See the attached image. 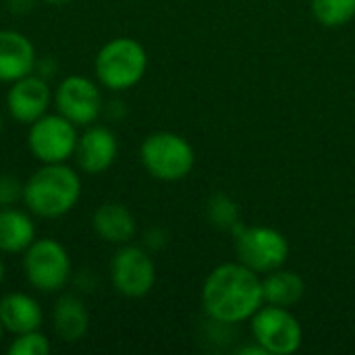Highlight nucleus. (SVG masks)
<instances>
[{"mask_svg":"<svg viewBox=\"0 0 355 355\" xmlns=\"http://www.w3.org/2000/svg\"><path fill=\"white\" fill-rule=\"evenodd\" d=\"M52 102L54 94L46 77L37 73H29L12 81L6 92V110L21 125H31L33 121L44 116Z\"/></svg>","mask_w":355,"mask_h":355,"instance_id":"nucleus-11","label":"nucleus"},{"mask_svg":"<svg viewBox=\"0 0 355 355\" xmlns=\"http://www.w3.org/2000/svg\"><path fill=\"white\" fill-rule=\"evenodd\" d=\"M4 277H6V268H4V262H2V258H0V285H2V281H4Z\"/></svg>","mask_w":355,"mask_h":355,"instance_id":"nucleus-23","label":"nucleus"},{"mask_svg":"<svg viewBox=\"0 0 355 355\" xmlns=\"http://www.w3.org/2000/svg\"><path fill=\"white\" fill-rule=\"evenodd\" d=\"M54 106L56 112L67 116L77 127H87L102 114V92L94 79L69 75L54 89Z\"/></svg>","mask_w":355,"mask_h":355,"instance_id":"nucleus-10","label":"nucleus"},{"mask_svg":"<svg viewBox=\"0 0 355 355\" xmlns=\"http://www.w3.org/2000/svg\"><path fill=\"white\" fill-rule=\"evenodd\" d=\"M110 281L125 297H144L156 283V266L152 256L139 245H121L110 262Z\"/></svg>","mask_w":355,"mask_h":355,"instance_id":"nucleus-9","label":"nucleus"},{"mask_svg":"<svg viewBox=\"0 0 355 355\" xmlns=\"http://www.w3.org/2000/svg\"><path fill=\"white\" fill-rule=\"evenodd\" d=\"M17 200H23V185L10 175H0V208L15 206Z\"/></svg>","mask_w":355,"mask_h":355,"instance_id":"nucleus-22","label":"nucleus"},{"mask_svg":"<svg viewBox=\"0 0 355 355\" xmlns=\"http://www.w3.org/2000/svg\"><path fill=\"white\" fill-rule=\"evenodd\" d=\"M4 333H6V331H4V327H2V320H0V341H2V337H4Z\"/></svg>","mask_w":355,"mask_h":355,"instance_id":"nucleus-25","label":"nucleus"},{"mask_svg":"<svg viewBox=\"0 0 355 355\" xmlns=\"http://www.w3.org/2000/svg\"><path fill=\"white\" fill-rule=\"evenodd\" d=\"M312 12L324 27H341L355 17V0H312Z\"/></svg>","mask_w":355,"mask_h":355,"instance_id":"nucleus-19","label":"nucleus"},{"mask_svg":"<svg viewBox=\"0 0 355 355\" xmlns=\"http://www.w3.org/2000/svg\"><path fill=\"white\" fill-rule=\"evenodd\" d=\"M94 71L106 89H131L148 71V52L133 37H114L98 50Z\"/></svg>","mask_w":355,"mask_h":355,"instance_id":"nucleus-3","label":"nucleus"},{"mask_svg":"<svg viewBox=\"0 0 355 355\" xmlns=\"http://www.w3.org/2000/svg\"><path fill=\"white\" fill-rule=\"evenodd\" d=\"M144 168L160 181L185 179L196 162L191 144L171 131H156L148 135L139 148Z\"/></svg>","mask_w":355,"mask_h":355,"instance_id":"nucleus-4","label":"nucleus"},{"mask_svg":"<svg viewBox=\"0 0 355 355\" xmlns=\"http://www.w3.org/2000/svg\"><path fill=\"white\" fill-rule=\"evenodd\" d=\"M116 154H119L116 135L104 125H87L85 131L79 135L75 160L83 173L102 175L114 164Z\"/></svg>","mask_w":355,"mask_h":355,"instance_id":"nucleus-12","label":"nucleus"},{"mask_svg":"<svg viewBox=\"0 0 355 355\" xmlns=\"http://www.w3.org/2000/svg\"><path fill=\"white\" fill-rule=\"evenodd\" d=\"M79 141L77 125L60 112H46L29 125L27 148L42 164L67 162L75 156Z\"/></svg>","mask_w":355,"mask_h":355,"instance_id":"nucleus-6","label":"nucleus"},{"mask_svg":"<svg viewBox=\"0 0 355 355\" xmlns=\"http://www.w3.org/2000/svg\"><path fill=\"white\" fill-rule=\"evenodd\" d=\"M44 2H48V4H64L69 0H44Z\"/></svg>","mask_w":355,"mask_h":355,"instance_id":"nucleus-24","label":"nucleus"},{"mask_svg":"<svg viewBox=\"0 0 355 355\" xmlns=\"http://www.w3.org/2000/svg\"><path fill=\"white\" fill-rule=\"evenodd\" d=\"M71 270L69 250L56 239H35L23 252V275L27 283L42 293L60 291L69 283Z\"/></svg>","mask_w":355,"mask_h":355,"instance_id":"nucleus-5","label":"nucleus"},{"mask_svg":"<svg viewBox=\"0 0 355 355\" xmlns=\"http://www.w3.org/2000/svg\"><path fill=\"white\" fill-rule=\"evenodd\" d=\"M252 333L256 343L270 355H291L302 347L304 331L300 320L281 306H262L252 316Z\"/></svg>","mask_w":355,"mask_h":355,"instance_id":"nucleus-8","label":"nucleus"},{"mask_svg":"<svg viewBox=\"0 0 355 355\" xmlns=\"http://www.w3.org/2000/svg\"><path fill=\"white\" fill-rule=\"evenodd\" d=\"M235 252L243 266L268 275L283 268L289 256V241L283 233L270 227H237Z\"/></svg>","mask_w":355,"mask_h":355,"instance_id":"nucleus-7","label":"nucleus"},{"mask_svg":"<svg viewBox=\"0 0 355 355\" xmlns=\"http://www.w3.org/2000/svg\"><path fill=\"white\" fill-rule=\"evenodd\" d=\"M81 200V177L67 162L42 164L23 183V204L40 218H60Z\"/></svg>","mask_w":355,"mask_h":355,"instance_id":"nucleus-2","label":"nucleus"},{"mask_svg":"<svg viewBox=\"0 0 355 355\" xmlns=\"http://www.w3.org/2000/svg\"><path fill=\"white\" fill-rule=\"evenodd\" d=\"M35 241V225L29 210H19L15 206L0 208V252L2 254H23Z\"/></svg>","mask_w":355,"mask_h":355,"instance_id":"nucleus-17","label":"nucleus"},{"mask_svg":"<svg viewBox=\"0 0 355 355\" xmlns=\"http://www.w3.org/2000/svg\"><path fill=\"white\" fill-rule=\"evenodd\" d=\"M50 349H52V345L40 329L15 335V339L8 345L10 355H46L50 354Z\"/></svg>","mask_w":355,"mask_h":355,"instance_id":"nucleus-20","label":"nucleus"},{"mask_svg":"<svg viewBox=\"0 0 355 355\" xmlns=\"http://www.w3.org/2000/svg\"><path fill=\"white\" fill-rule=\"evenodd\" d=\"M262 293H264V304L291 308L304 297L306 283L297 272L277 268L268 272L266 279L262 281Z\"/></svg>","mask_w":355,"mask_h":355,"instance_id":"nucleus-18","label":"nucleus"},{"mask_svg":"<svg viewBox=\"0 0 355 355\" xmlns=\"http://www.w3.org/2000/svg\"><path fill=\"white\" fill-rule=\"evenodd\" d=\"M92 227L100 239L114 245H125L133 239L137 223L133 212L119 202H104L92 216Z\"/></svg>","mask_w":355,"mask_h":355,"instance_id":"nucleus-14","label":"nucleus"},{"mask_svg":"<svg viewBox=\"0 0 355 355\" xmlns=\"http://www.w3.org/2000/svg\"><path fill=\"white\" fill-rule=\"evenodd\" d=\"M202 306L204 312L220 324L252 320L264 306L262 281L258 272L241 262L220 264L204 281Z\"/></svg>","mask_w":355,"mask_h":355,"instance_id":"nucleus-1","label":"nucleus"},{"mask_svg":"<svg viewBox=\"0 0 355 355\" xmlns=\"http://www.w3.org/2000/svg\"><path fill=\"white\" fill-rule=\"evenodd\" d=\"M37 54L33 42L15 29H0V81L12 83L35 71Z\"/></svg>","mask_w":355,"mask_h":355,"instance_id":"nucleus-13","label":"nucleus"},{"mask_svg":"<svg viewBox=\"0 0 355 355\" xmlns=\"http://www.w3.org/2000/svg\"><path fill=\"white\" fill-rule=\"evenodd\" d=\"M208 216L214 227L235 231L239 227V212L237 206L227 196H214L208 204Z\"/></svg>","mask_w":355,"mask_h":355,"instance_id":"nucleus-21","label":"nucleus"},{"mask_svg":"<svg viewBox=\"0 0 355 355\" xmlns=\"http://www.w3.org/2000/svg\"><path fill=\"white\" fill-rule=\"evenodd\" d=\"M52 327L62 343H77L87 335L89 314L77 295H60L52 310Z\"/></svg>","mask_w":355,"mask_h":355,"instance_id":"nucleus-16","label":"nucleus"},{"mask_svg":"<svg viewBox=\"0 0 355 355\" xmlns=\"http://www.w3.org/2000/svg\"><path fill=\"white\" fill-rule=\"evenodd\" d=\"M0 320L6 333L21 335L42 327L44 310L37 300L27 293H6L0 300Z\"/></svg>","mask_w":355,"mask_h":355,"instance_id":"nucleus-15","label":"nucleus"},{"mask_svg":"<svg viewBox=\"0 0 355 355\" xmlns=\"http://www.w3.org/2000/svg\"><path fill=\"white\" fill-rule=\"evenodd\" d=\"M2 127H4V123H2V114H0V133H2Z\"/></svg>","mask_w":355,"mask_h":355,"instance_id":"nucleus-26","label":"nucleus"}]
</instances>
